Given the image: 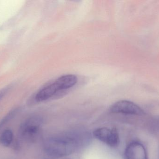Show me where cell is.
I'll return each instance as SVG.
<instances>
[{
    "label": "cell",
    "mask_w": 159,
    "mask_h": 159,
    "mask_svg": "<svg viewBox=\"0 0 159 159\" xmlns=\"http://www.w3.org/2000/svg\"><path fill=\"white\" fill-rule=\"evenodd\" d=\"M81 135L69 133L48 138L44 143V149L47 154L55 158L70 156L83 144Z\"/></svg>",
    "instance_id": "6da1fadb"
},
{
    "label": "cell",
    "mask_w": 159,
    "mask_h": 159,
    "mask_svg": "<svg viewBox=\"0 0 159 159\" xmlns=\"http://www.w3.org/2000/svg\"><path fill=\"white\" fill-rule=\"evenodd\" d=\"M43 119L39 116L29 118L23 121L19 129L20 136L25 141L31 142L38 135L42 124Z\"/></svg>",
    "instance_id": "7a4b0ae2"
},
{
    "label": "cell",
    "mask_w": 159,
    "mask_h": 159,
    "mask_svg": "<svg viewBox=\"0 0 159 159\" xmlns=\"http://www.w3.org/2000/svg\"><path fill=\"white\" fill-rule=\"evenodd\" d=\"M93 134L98 141L110 147H117L119 144V134L116 129L108 128H98L93 131Z\"/></svg>",
    "instance_id": "3957f363"
},
{
    "label": "cell",
    "mask_w": 159,
    "mask_h": 159,
    "mask_svg": "<svg viewBox=\"0 0 159 159\" xmlns=\"http://www.w3.org/2000/svg\"><path fill=\"white\" fill-rule=\"evenodd\" d=\"M110 111L114 114H123L132 115L143 116L144 111L136 104L130 101H120L111 105Z\"/></svg>",
    "instance_id": "277c9868"
},
{
    "label": "cell",
    "mask_w": 159,
    "mask_h": 159,
    "mask_svg": "<svg viewBox=\"0 0 159 159\" xmlns=\"http://www.w3.org/2000/svg\"><path fill=\"white\" fill-rule=\"evenodd\" d=\"M125 156L126 159H148L145 147L137 141L132 142L127 147Z\"/></svg>",
    "instance_id": "5b68a950"
},
{
    "label": "cell",
    "mask_w": 159,
    "mask_h": 159,
    "mask_svg": "<svg viewBox=\"0 0 159 159\" xmlns=\"http://www.w3.org/2000/svg\"><path fill=\"white\" fill-rule=\"evenodd\" d=\"M59 89L55 82L51 83L41 89L35 95L34 100L36 102L44 101L56 95Z\"/></svg>",
    "instance_id": "8992f818"
},
{
    "label": "cell",
    "mask_w": 159,
    "mask_h": 159,
    "mask_svg": "<svg viewBox=\"0 0 159 159\" xmlns=\"http://www.w3.org/2000/svg\"><path fill=\"white\" fill-rule=\"evenodd\" d=\"M60 91L67 90L73 87L77 82V77L74 75L62 76L55 81Z\"/></svg>",
    "instance_id": "52a82bcc"
},
{
    "label": "cell",
    "mask_w": 159,
    "mask_h": 159,
    "mask_svg": "<svg viewBox=\"0 0 159 159\" xmlns=\"http://www.w3.org/2000/svg\"><path fill=\"white\" fill-rule=\"evenodd\" d=\"M14 138L12 131L10 129L4 130L0 135V144L4 147H8L12 143Z\"/></svg>",
    "instance_id": "ba28073f"
},
{
    "label": "cell",
    "mask_w": 159,
    "mask_h": 159,
    "mask_svg": "<svg viewBox=\"0 0 159 159\" xmlns=\"http://www.w3.org/2000/svg\"><path fill=\"white\" fill-rule=\"evenodd\" d=\"M18 110V109H14L12 111H10L8 114L6 116H5L3 118V119L0 122V129L2 128L3 126H4L5 124H6L10 119L13 118V117L16 115Z\"/></svg>",
    "instance_id": "9c48e42d"
},
{
    "label": "cell",
    "mask_w": 159,
    "mask_h": 159,
    "mask_svg": "<svg viewBox=\"0 0 159 159\" xmlns=\"http://www.w3.org/2000/svg\"><path fill=\"white\" fill-rule=\"evenodd\" d=\"M8 90V88H4L0 90V101L2 99L3 97L6 94Z\"/></svg>",
    "instance_id": "30bf717a"
}]
</instances>
